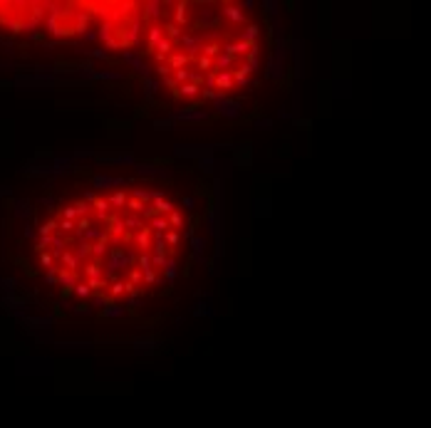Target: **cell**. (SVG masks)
Masks as SVG:
<instances>
[{"mask_svg":"<svg viewBox=\"0 0 431 428\" xmlns=\"http://www.w3.org/2000/svg\"><path fill=\"white\" fill-rule=\"evenodd\" d=\"M204 40H206V35H201V32H184V35L179 37L176 45L184 47V55H186L189 60H196V57L201 55V45H204Z\"/></svg>","mask_w":431,"mask_h":428,"instance_id":"1","label":"cell"},{"mask_svg":"<svg viewBox=\"0 0 431 428\" xmlns=\"http://www.w3.org/2000/svg\"><path fill=\"white\" fill-rule=\"evenodd\" d=\"M218 12H220V17L228 20L233 27H243V25L248 22V17H245V12H243L240 5H230V2H225V5H220Z\"/></svg>","mask_w":431,"mask_h":428,"instance_id":"2","label":"cell"},{"mask_svg":"<svg viewBox=\"0 0 431 428\" xmlns=\"http://www.w3.org/2000/svg\"><path fill=\"white\" fill-rule=\"evenodd\" d=\"M174 7H176V10H174V20H171V22H174L176 27H181V30L191 27V10H189L191 5L181 0V2H176Z\"/></svg>","mask_w":431,"mask_h":428,"instance_id":"3","label":"cell"},{"mask_svg":"<svg viewBox=\"0 0 431 428\" xmlns=\"http://www.w3.org/2000/svg\"><path fill=\"white\" fill-rule=\"evenodd\" d=\"M164 40V25L161 22H149L146 25V52L151 55L154 47Z\"/></svg>","mask_w":431,"mask_h":428,"instance_id":"4","label":"cell"},{"mask_svg":"<svg viewBox=\"0 0 431 428\" xmlns=\"http://www.w3.org/2000/svg\"><path fill=\"white\" fill-rule=\"evenodd\" d=\"M79 275L84 278V280H92V278H102L104 275V263H99V260H84L82 265H79Z\"/></svg>","mask_w":431,"mask_h":428,"instance_id":"5","label":"cell"},{"mask_svg":"<svg viewBox=\"0 0 431 428\" xmlns=\"http://www.w3.org/2000/svg\"><path fill=\"white\" fill-rule=\"evenodd\" d=\"M151 228L149 225H144L142 230H137L134 233V248H137V253H149L151 250Z\"/></svg>","mask_w":431,"mask_h":428,"instance_id":"6","label":"cell"},{"mask_svg":"<svg viewBox=\"0 0 431 428\" xmlns=\"http://www.w3.org/2000/svg\"><path fill=\"white\" fill-rule=\"evenodd\" d=\"M122 60H124V62H129L134 70L142 74L144 79H149V70L144 67V62H142V57H139V52H137V50H134V52H132V50H122Z\"/></svg>","mask_w":431,"mask_h":428,"instance_id":"7","label":"cell"},{"mask_svg":"<svg viewBox=\"0 0 431 428\" xmlns=\"http://www.w3.org/2000/svg\"><path fill=\"white\" fill-rule=\"evenodd\" d=\"M174 97H179V99H184V102H194V99L201 97V87H196V84H191V82L179 84V89H176Z\"/></svg>","mask_w":431,"mask_h":428,"instance_id":"8","label":"cell"},{"mask_svg":"<svg viewBox=\"0 0 431 428\" xmlns=\"http://www.w3.org/2000/svg\"><path fill=\"white\" fill-rule=\"evenodd\" d=\"M214 89L216 92H223V94H228L230 89H235V87H233V74H230V72H216Z\"/></svg>","mask_w":431,"mask_h":428,"instance_id":"9","label":"cell"},{"mask_svg":"<svg viewBox=\"0 0 431 428\" xmlns=\"http://www.w3.org/2000/svg\"><path fill=\"white\" fill-rule=\"evenodd\" d=\"M107 198V203H109V208H117V213H124V206H127V193L122 191V188H117V191H112L109 196H104Z\"/></svg>","mask_w":431,"mask_h":428,"instance_id":"10","label":"cell"},{"mask_svg":"<svg viewBox=\"0 0 431 428\" xmlns=\"http://www.w3.org/2000/svg\"><path fill=\"white\" fill-rule=\"evenodd\" d=\"M104 297H107V302L117 304L124 297V280H112L109 287H107V292H104Z\"/></svg>","mask_w":431,"mask_h":428,"instance_id":"11","label":"cell"},{"mask_svg":"<svg viewBox=\"0 0 431 428\" xmlns=\"http://www.w3.org/2000/svg\"><path fill=\"white\" fill-rule=\"evenodd\" d=\"M109 211H112V208H109V203H107V198H104V196H97V198L92 201V215H94L97 220H102V223H104V220H107V215H109Z\"/></svg>","mask_w":431,"mask_h":428,"instance_id":"12","label":"cell"},{"mask_svg":"<svg viewBox=\"0 0 431 428\" xmlns=\"http://www.w3.org/2000/svg\"><path fill=\"white\" fill-rule=\"evenodd\" d=\"M216 109L223 114V117H238L240 114V104L238 102H233V99H220V102H216Z\"/></svg>","mask_w":431,"mask_h":428,"instance_id":"13","label":"cell"},{"mask_svg":"<svg viewBox=\"0 0 431 428\" xmlns=\"http://www.w3.org/2000/svg\"><path fill=\"white\" fill-rule=\"evenodd\" d=\"M191 60L184 55V52H179V50H174L169 57H166V65H169V70L176 72V70H186V65H189Z\"/></svg>","mask_w":431,"mask_h":428,"instance_id":"14","label":"cell"},{"mask_svg":"<svg viewBox=\"0 0 431 428\" xmlns=\"http://www.w3.org/2000/svg\"><path fill=\"white\" fill-rule=\"evenodd\" d=\"M57 265L62 268V270H72V273H79V260H77V255L72 253V250H65L62 255H60V260H57Z\"/></svg>","mask_w":431,"mask_h":428,"instance_id":"15","label":"cell"},{"mask_svg":"<svg viewBox=\"0 0 431 428\" xmlns=\"http://www.w3.org/2000/svg\"><path fill=\"white\" fill-rule=\"evenodd\" d=\"M79 280H82V275L72 273V270H60V275H57V283L65 287V292H72V287L77 285Z\"/></svg>","mask_w":431,"mask_h":428,"instance_id":"16","label":"cell"},{"mask_svg":"<svg viewBox=\"0 0 431 428\" xmlns=\"http://www.w3.org/2000/svg\"><path fill=\"white\" fill-rule=\"evenodd\" d=\"M122 223H124V230H129V233H137V230H142L146 225L142 215H129V213H122Z\"/></svg>","mask_w":431,"mask_h":428,"instance_id":"17","label":"cell"},{"mask_svg":"<svg viewBox=\"0 0 431 428\" xmlns=\"http://www.w3.org/2000/svg\"><path fill=\"white\" fill-rule=\"evenodd\" d=\"M117 186H124V178H112V176H97L94 178V188H112V191H117Z\"/></svg>","mask_w":431,"mask_h":428,"instance_id":"18","label":"cell"},{"mask_svg":"<svg viewBox=\"0 0 431 428\" xmlns=\"http://www.w3.org/2000/svg\"><path fill=\"white\" fill-rule=\"evenodd\" d=\"M149 253H156V255H169V245L164 240V233H154L151 235V250Z\"/></svg>","mask_w":431,"mask_h":428,"instance_id":"19","label":"cell"},{"mask_svg":"<svg viewBox=\"0 0 431 428\" xmlns=\"http://www.w3.org/2000/svg\"><path fill=\"white\" fill-rule=\"evenodd\" d=\"M151 208H154V213H156V215H169L174 208H176V206H174L169 198H164V196H161V198L151 201Z\"/></svg>","mask_w":431,"mask_h":428,"instance_id":"20","label":"cell"},{"mask_svg":"<svg viewBox=\"0 0 431 428\" xmlns=\"http://www.w3.org/2000/svg\"><path fill=\"white\" fill-rule=\"evenodd\" d=\"M258 32H260V27L258 25H253V22H248L243 30H240V35H238V40H243V42H255V37H258Z\"/></svg>","mask_w":431,"mask_h":428,"instance_id":"21","label":"cell"},{"mask_svg":"<svg viewBox=\"0 0 431 428\" xmlns=\"http://www.w3.org/2000/svg\"><path fill=\"white\" fill-rule=\"evenodd\" d=\"M149 228H151V233H166V230H169L166 215H154V218H149Z\"/></svg>","mask_w":431,"mask_h":428,"instance_id":"22","label":"cell"},{"mask_svg":"<svg viewBox=\"0 0 431 428\" xmlns=\"http://www.w3.org/2000/svg\"><path fill=\"white\" fill-rule=\"evenodd\" d=\"M166 220H169V228H171V230H181V228H184V213H181L179 208H174L171 213L166 215Z\"/></svg>","mask_w":431,"mask_h":428,"instance_id":"23","label":"cell"},{"mask_svg":"<svg viewBox=\"0 0 431 428\" xmlns=\"http://www.w3.org/2000/svg\"><path fill=\"white\" fill-rule=\"evenodd\" d=\"M174 117L176 119H186V122H199V119H206L209 114L204 109H199V112H174Z\"/></svg>","mask_w":431,"mask_h":428,"instance_id":"24","label":"cell"},{"mask_svg":"<svg viewBox=\"0 0 431 428\" xmlns=\"http://www.w3.org/2000/svg\"><path fill=\"white\" fill-rule=\"evenodd\" d=\"M72 292H74V294H77V297H79L82 302H87V299H92V289H89V287L84 285V280H79L77 285L72 287Z\"/></svg>","mask_w":431,"mask_h":428,"instance_id":"25","label":"cell"},{"mask_svg":"<svg viewBox=\"0 0 431 428\" xmlns=\"http://www.w3.org/2000/svg\"><path fill=\"white\" fill-rule=\"evenodd\" d=\"M127 283H132V285L137 287H144V275L139 268H129V273H127Z\"/></svg>","mask_w":431,"mask_h":428,"instance_id":"26","label":"cell"},{"mask_svg":"<svg viewBox=\"0 0 431 428\" xmlns=\"http://www.w3.org/2000/svg\"><path fill=\"white\" fill-rule=\"evenodd\" d=\"M164 240H166L169 250H174V248H176V245L181 243V235H179V230H171V228H169V230L164 233Z\"/></svg>","mask_w":431,"mask_h":428,"instance_id":"27","label":"cell"},{"mask_svg":"<svg viewBox=\"0 0 431 428\" xmlns=\"http://www.w3.org/2000/svg\"><path fill=\"white\" fill-rule=\"evenodd\" d=\"M37 230H40V235H55V233H57V218H50V220L42 223Z\"/></svg>","mask_w":431,"mask_h":428,"instance_id":"28","label":"cell"},{"mask_svg":"<svg viewBox=\"0 0 431 428\" xmlns=\"http://www.w3.org/2000/svg\"><path fill=\"white\" fill-rule=\"evenodd\" d=\"M196 65H199L201 74H204V72H214V60H209V57H204V55L196 57Z\"/></svg>","mask_w":431,"mask_h":428,"instance_id":"29","label":"cell"},{"mask_svg":"<svg viewBox=\"0 0 431 428\" xmlns=\"http://www.w3.org/2000/svg\"><path fill=\"white\" fill-rule=\"evenodd\" d=\"M139 173L142 176H166V171H161V168H156V166H139Z\"/></svg>","mask_w":431,"mask_h":428,"instance_id":"30","label":"cell"},{"mask_svg":"<svg viewBox=\"0 0 431 428\" xmlns=\"http://www.w3.org/2000/svg\"><path fill=\"white\" fill-rule=\"evenodd\" d=\"M161 270H164V273H166V280H169V283H171V280H174V278H176V263H174V258H169V260H166V265H164V268H161Z\"/></svg>","mask_w":431,"mask_h":428,"instance_id":"31","label":"cell"},{"mask_svg":"<svg viewBox=\"0 0 431 428\" xmlns=\"http://www.w3.org/2000/svg\"><path fill=\"white\" fill-rule=\"evenodd\" d=\"M122 314H124V307H119V304H112V307L102 309V317H122Z\"/></svg>","mask_w":431,"mask_h":428,"instance_id":"32","label":"cell"},{"mask_svg":"<svg viewBox=\"0 0 431 428\" xmlns=\"http://www.w3.org/2000/svg\"><path fill=\"white\" fill-rule=\"evenodd\" d=\"M60 218H62V220H77L79 215L74 211V206H62V208H60Z\"/></svg>","mask_w":431,"mask_h":428,"instance_id":"33","label":"cell"},{"mask_svg":"<svg viewBox=\"0 0 431 428\" xmlns=\"http://www.w3.org/2000/svg\"><path fill=\"white\" fill-rule=\"evenodd\" d=\"M144 92H146V97H154V94L159 92V82H154V79H144Z\"/></svg>","mask_w":431,"mask_h":428,"instance_id":"34","label":"cell"},{"mask_svg":"<svg viewBox=\"0 0 431 428\" xmlns=\"http://www.w3.org/2000/svg\"><path fill=\"white\" fill-rule=\"evenodd\" d=\"M151 255V268L156 270V268H164L166 265V260H169V255H156V253H149Z\"/></svg>","mask_w":431,"mask_h":428,"instance_id":"35","label":"cell"},{"mask_svg":"<svg viewBox=\"0 0 431 428\" xmlns=\"http://www.w3.org/2000/svg\"><path fill=\"white\" fill-rule=\"evenodd\" d=\"M40 265H42L45 270H50V268L55 265V260H52V255H50V250H45V253H40Z\"/></svg>","mask_w":431,"mask_h":428,"instance_id":"36","label":"cell"},{"mask_svg":"<svg viewBox=\"0 0 431 428\" xmlns=\"http://www.w3.org/2000/svg\"><path fill=\"white\" fill-rule=\"evenodd\" d=\"M92 77H94V79H119V77H122V74H119V72H92Z\"/></svg>","mask_w":431,"mask_h":428,"instance_id":"37","label":"cell"},{"mask_svg":"<svg viewBox=\"0 0 431 428\" xmlns=\"http://www.w3.org/2000/svg\"><path fill=\"white\" fill-rule=\"evenodd\" d=\"M154 72H156V77H159V79H166V77L171 74L169 65H156V67H154Z\"/></svg>","mask_w":431,"mask_h":428,"instance_id":"38","label":"cell"},{"mask_svg":"<svg viewBox=\"0 0 431 428\" xmlns=\"http://www.w3.org/2000/svg\"><path fill=\"white\" fill-rule=\"evenodd\" d=\"M159 278H156V270H149V273H144V285H154Z\"/></svg>","mask_w":431,"mask_h":428,"instance_id":"39","label":"cell"},{"mask_svg":"<svg viewBox=\"0 0 431 428\" xmlns=\"http://www.w3.org/2000/svg\"><path fill=\"white\" fill-rule=\"evenodd\" d=\"M92 304L94 307H102V304H107V297L104 294H92Z\"/></svg>","mask_w":431,"mask_h":428,"instance_id":"40","label":"cell"},{"mask_svg":"<svg viewBox=\"0 0 431 428\" xmlns=\"http://www.w3.org/2000/svg\"><path fill=\"white\" fill-rule=\"evenodd\" d=\"M92 57H97V60H107L109 52H107V50H92Z\"/></svg>","mask_w":431,"mask_h":428,"instance_id":"41","label":"cell"},{"mask_svg":"<svg viewBox=\"0 0 431 428\" xmlns=\"http://www.w3.org/2000/svg\"><path fill=\"white\" fill-rule=\"evenodd\" d=\"M77 312H89V304H87V302H79V304H77Z\"/></svg>","mask_w":431,"mask_h":428,"instance_id":"42","label":"cell"},{"mask_svg":"<svg viewBox=\"0 0 431 428\" xmlns=\"http://www.w3.org/2000/svg\"><path fill=\"white\" fill-rule=\"evenodd\" d=\"M84 40H97V32H84Z\"/></svg>","mask_w":431,"mask_h":428,"instance_id":"43","label":"cell"},{"mask_svg":"<svg viewBox=\"0 0 431 428\" xmlns=\"http://www.w3.org/2000/svg\"><path fill=\"white\" fill-rule=\"evenodd\" d=\"M184 206L186 208H194V198H184Z\"/></svg>","mask_w":431,"mask_h":428,"instance_id":"44","label":"cell"}]
</instances>
